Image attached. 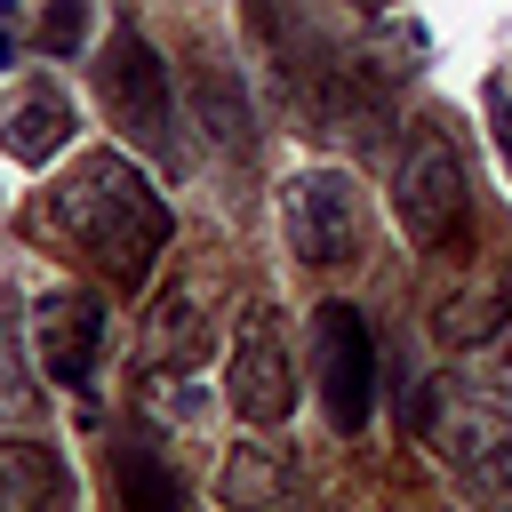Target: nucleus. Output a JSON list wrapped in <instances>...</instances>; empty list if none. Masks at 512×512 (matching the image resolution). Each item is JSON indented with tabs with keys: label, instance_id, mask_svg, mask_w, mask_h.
I'll list each match as a JSON object with an SVG mask.
<instances>
[{
	"label": "nucleus",
	"instance_id": "nucleus-1",
	"mask_svg": "<svg viewBox=\"0 0 512 512\" xmlns=\"http://www.w3.org/2000/svg\"><path fill=\"white\" fill-rule=\"evenodd\" d=\"M48 232H64L80 256H96L112 280L136 288L152 272V256L168 248V200L152 192V176L128 152H88L48 192Z\"/></svg>",
	"mask_w": 512,
	"mask_h": 512
},
{
	"label": "nucleus",
	"instance_id": "nucleus-17",
	"mask_svg": "<svg viewBox=\"0 0 512 512\" xmlns=\"http://www.w3.org/2000/svg\"><path fill=\"white\" fill-rule=\"evenodd\" d=\"M496 152H504V168H512V96H496Z\"/></svg>",
	"mask_w": 512,
	"mask_h": 512
},
{
	"label": "nucleus",
	"instance_id": "nucleus-6",
	"mask_svg": "<svg viewBox=\"0 0 512 512\" xmlns=\"http://www.w3.org/2000/svg\"><path fill=\"white\" fill-rule=\"evenodd\" d=\"M312 368H320V408L336 432H360L376 408V344L368 320L352 304H320L312 312Z\"/></svg>",
	"mask_w": 512,
	"mask_h": 512
},
{
	"label": "nucleus",
	"instance_id": "nucleus-18",
	"mask_svg": "<svg viewBox=\"0 0 512 512\" xmlns=\"http://www.w3.org/2000/svg\"><path fill=\"white\" fill-rule=\"evenodd\" d=\"M16 56V0H0V64Z\"/></svg>",
	"mask_w": 512,
	"mask_h": 512
},
{
	"label": "nucleus",
	"instance_id": "nucleus-19",
	"mask_svg": "<svg viewBox=\"0 0 512 512\" xmlns=\"http://www.w3.org/2000/svg\"><path fill=\"white\" fill-rule=\"evenodd\" d=\"M496 360L512 368V288H504V328H496Z\"/></svg>",
	"mask_w": 512,
	"mask_h": 512
},
{
	"label": "nucleus",
	"instance_id": "nucleus-10",
	"mask_svg": "<svg viewBox=\"0 0 512 512\" xmlns=\"http://www.w3.org/2000/svg\"><path fill=\"white\" fill-rule=\"evenodd\" d=\"M208 320H200V304H192V288H176V296H160V312L144 320V344H136V360H144V376H192L200 360H208Z\"/></svg>",
	"mask_w": 512,
	"mask_h": 512
},
{
	"label": "nucleus",
	"instance_id": "nucleus-7",
	"mask_svg": "<svg viewBox=\"0 0 512 512\" xmlns=\"http://www.w3.org/2000/svg\"><path fill=\"white\" fill-rule=\"evenodd\" d=\"M32 344H40L48 384L88 400L96 392V360H104V296L96 288H48L32 304Z\"/></svg>",
	"mask_w": 512,
	"mask_h": 512
},
{
	"label": "nucleus",
	"instance_id": "nucleus-9",
	"mask_svg": "<svg viewBox=\"0 0 512 512\" xmlns=\"http://www.w3.org/2000/svg\"><path fill=\"white\" fill-rule=\"evenodd\" d=\"M64 136H72V96H64L56 80H32V88L8 104V120H0V152H8V160H24V168L56 160V152H64Z\"/></svg>",
	"mask_w": 512,
	"mask_h": 512
},
{
	"label": "nucleus",
	"instance_id": "nucleus-14",
	"mask_svg": "<svg viewBox=\"0 0 512 512\" xmlns=\"http://www.w3.org/2000/svg\"><path fill=\"white\" fill-rule=\"evenodd\" d=\"M48 496H72V480H64L40 448H16V456L0 464V512H8V504H48Z\"/></svg>",
	"mask_w": 512,
	"mask_h": 512
},
{
	"label": "nucleus",
	"instance_id": "nucleus-15",
	"mask_svg": "<svg viewBox=\"0 0 512 512\" xmlns=\"http://www.w3.org/2000/svg\"><path fill=\"white\" fill-rule=\"evenodd\" d=\"M200 88H208V136H216L224 152H240V136H248V120H240V96H232V80H224V72H208Z\"/></svg>",
	"mask_w": 512,
	"mask_h": 512
},
{
	"label": "nucleus",
	"instance_id": "nucleus-20",
	"mask_svg": "<svg viewBox=\"0 0 512 512\" xmlns=\"http://www.w3.org/2000/svg\"><path fill=\"white\" fill-rule=\"evenodd\" d=\"M360 8H384V0H360Z\"/></svg>",
	"mask_w": 512,
	"mask_h": 512
},
{
	"label": "nucleus",
	"instance_id": "nucleus-5",
	"mask_svg": "<svg viewBox=\"0 0 512 512\" xmlns=\"http://www.w3.org/2000/svg\"><path fill=\"white\" fill-rule=\"evenodd\" d=\"M280 216H288V248L304 264H360V240H368V208L352 192L344 168H312L280 192Z\"/></svg>",
	"mask_w": 512,
	"mask_h": 512
},
{
	"label": "nucleus",
	"instance_id": "nucleus-12",
	"mask_svg": "<svg viewBox=\"0 0 512 512\" xmlns=\"http://www.w3.org/2000/svg\"><path fill=\"white\" fill-rule=\"evenodd\" d=\"M216 496H224V504H272V496H288V448H280V440H240V448L224 456Z\"/></svg>",
	"mask_w": 512,
	"mask_h": 512
},
{
	"label": "nucleus",
	"instance_id": "nucleus-11",
	"mask_svg": "<svg viewBox=\"0 0 512 512\" xmlns=\"http://www.w3.org/2000/svg\"><path fill=\"white\" fill-rule=\"evenodd\" d=\"M0 416H8V424H32V416H40V384H32L24 304H16V288H0Z\"/></svg>",
	"mask_w": 512,
	"mask_h": 512
},
{
	"label": "nucleus",
	"instance_id": "nucleus-13",
	"mask_svg": "<svg viewBox=\"0 0 512 512\" xmlns=\"http://www.w3.org/2000/svg\"><path fill=\"white\" fill-rule=\"evenodd\" d=\"M112 488H120L128 512H176V504H184V488H176L144 448H120V456H112Z\"/></svg>",
	"mask_w": 512,
	"mask_h": 512
},
{
	"label": "nucleus",
	"instance_id": "nucleus-2",
	"mask_svg": "<svg viewBox=\"0 0 512 512\" xmlns=\"http://www.w3.org/2000/svg\"><path fill=\"white\" fill-rule=\"evenodd\" d=\"M416 424L432 440L440 464H456L464 480H496V464H512V400L464 376H440L416 400Z\"/></svg>",
	"mask_w": 512,
	"mask_h": 512
},
{
	"label": "nucleus",
	"instance_id": "nucleus-16",
	"mask_svg": "<svg viewBox=\"0 0 512 512\" xmlns=\"http://www.w3.org/2000/svg\"><path fill=\"white\" fill-rule=\"evenodd\" d=\"M80 40H88V0H56V8L40 16V48H48V56H72Z\"/></svg>",
	"mask_w": 512,
	"mask_h": 512
},
{
	"label": "nucleus",
	"instance_id": "nucleus-3",
	"mask_svg": "<svg viewBox=\"0 0 512 512\" xmlns=\"http://www.w3.org/2000/svg\"><path fill=\"white\" fill-rule=\"evenodd\" d=\"M96 88H104V112L120 136H136L144 152H176V96H168V64L152 56L144 32H112L104 40V64H96Z\"/></svg>",
	"mask_w": 512,
	"mask_h": 512
},
{
	"label": "nucleus",
	"instance_id": "nucleus-4",
	"mask_svg": "<svg viewBox=\"0 0 512 512\" xmlns=\"http://www.w3.org/2000/svg\"><path fill=\"white\" fill-rule=\"evenodd\" d=\"M392 208H400V232L416 248H456L464 224H472V184H464V160L448 136H416L408 160H400V184H392Z\"/></svg>",
	"mask_w": 512,
	"mask_h": 512
},
{
	"label": "nucleus",
	"instance_id": "nucleus-8",
	"mask_svg": "<svg viewBox=\"0 0 512 512\" xmlns=\"http://www.w3.org/2000/svg\"><path fill=\"white\" fill-rule=\"evenodd\" d=\"M224 392L248 424H280L296 408V368H288V344L272 328V312H248L240 336H232V368H224Z\"/></svg>",
	"mask_w": 512,
	"mask_h": 512
}]
</instances>
